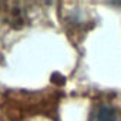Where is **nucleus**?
<instances>
[{"instance_id":"obj_1","label":"nucleus","mask_w":121,"mask_h":121,"mask_svg":"<svg viewBox=\"0 0 121 121\" xmlns=\"http://www.w3.org/2000/svg\"><path fill=\"white\" fill-rule=\"evenodd\" d=\"M93 121H117V115L112 107L101 104L93 111Z\"/></svg>"}]
</instances>
